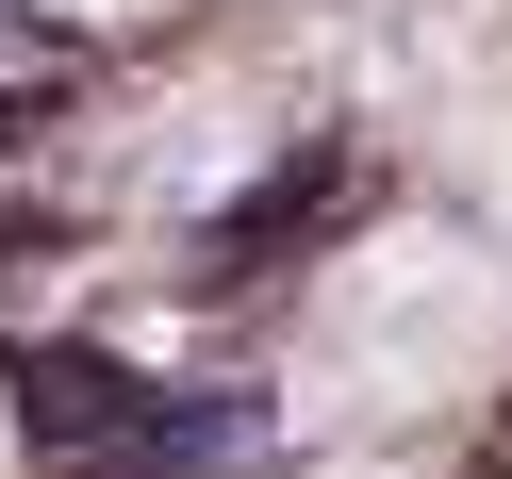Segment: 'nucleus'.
Instances as JSON below:
<instances>
[{"instance_id": "nucleus-2", "label": "nucleus", "mask_w": 512, "mask_h": 479, "mask_svg": "<svg viewBox=\"0 0 512 479\" xmlns=\"http://www.w3.org/2000/svg\"><path fill=\"white\" fill-rule=\"evenodd\" d=\"M67 17H149V0H67Z\"/></svg>"}, {"instance_id": "nucleus-1", "label": "nucleus", "mask_w": 512, "mask_h": 479, "mask_svg": "<svg viewBox=\"0 0 512 479\" xmlns=\"http://www.w3.org/2000/svg\"><path fill=\"white\" fill-rule=\"evenodd\" d=\"M512 364V265L446 215H397L380 248H347L298 314V430H446L479 380Z\"/></svg>"}]
</instances>
